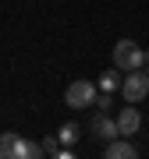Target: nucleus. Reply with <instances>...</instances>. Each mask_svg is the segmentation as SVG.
Wrapping results in <instances>:
<instances>
[{"label": "nucleus", "mask_w": 149, "mask_h": 159, "mask_svg": "<svg viewBox=\"0 0 149 159\" xmlns=\"http://www.w3.org/2000/svg\"><path fill=\"white\" fill-rule=\"evenodd\" d=\"M46 156V148L39 142H29L18 131H4L0 134V159H39Z\"/></svg>", "instance_id": "f257e3e1"}, {"label": "nucleus", "mask_w": 149, "mask_h": 159, "mask_svg": "<svg viewBox=\"0 0 149 159\" xmlns=\"http://www.w3.org/2000/svg\"><path fill=\"white\" fill-rule=\"evenodd\" d=\"M114 67L117 71H135L142 67V46H138L135 39H117L114 43Z\"/></svg>", "instance_id": "f03ea898"}, {"label": "nucleus", "mask_w": 149, "mask_h": 159, "mask_svg": "<svg viewBox=\"0 0 149 159\" xmlns=\"http://www.w3.org/2000/svg\"><path fill=\"white\" fill-rule=\"evenodd\" d=\"M121 96H124L128 102H142L149 96V74L142 67L128 71V78H121Z\"/></svg>", "instance_id": "7ed1b4c3"}, {"label": "nucleus", "mask_w": 149, "mask_h": 159, "mask_svg": "<svg viewBox=\"0 0 149 159\" xmlns=\"http://www.w3.org/2000/svg\"><path fill=\"white\" fill-rule=\"evenodd\" d=\"M64 102H68L71 110L92 106V102H96V85H92V81H85V78H74L71 85H68V92H64Z\"/></svg>", "instance_id": "20e7f679"}, {"label": "nucleus", "mask_w": 149, "mask_h": 159, "mask_svg": "<svg viewBox=\"0 0 149 159\" xmlns=\"http://www.w3.org/2000/svg\"><path fill=\"white\" fill-rule=\"evenodd\" d=\"M142 127V113L135 110V102H128L124 110L117 113V134H124V138H132L135 131Z\"/></svg>", "instance_id": "39448f33"}, {"label": "nucleus", "mask_w": 149, "mask_h": 159, "mask_svg": "<svg viewBox=\"0 0 149 159\" xmlns=\"http://www.w3.org/2000/svg\"><path fill=\"white\" fill-rule=\"evenodd\" d=\"M103 156H107V159H135V156H138V148H135L132 142H124V134H117L114 142H107V145H103Z\"/></svg>", "instance_id": "423d86ee"}, {"label": "nucleus", "mask_w": 149, "mask_h": 159, "mask_svg": "<svg viewBox=\"0 0 149 159\" xmlns=\"http://www.w3.org/2000/svg\"><path fill=\"white\" fill-rule=\"evenodd\" d=\"M92 134H96L99 142H114L117 138V120H110L107 113H96L92 117Z\"/></svg>", "instance_id": "0eeeda50"}, {"label": "nucleus", "mask_w": 149, "mask_h": 159, "mask_svg": "<svg viewBox=\"0 0 149 159\" xmlns=\"http://www.w3.org/2000/svg\"><path fill=\"white\" fill-rule=\"evenodd\" d=\"M99 89H103V92H117V89H121V71H117V67L103 71V74H99Z\"/></svg>", "instance_id": "6e6552de"}, {"label": "nucleus", "mask_w": 149, "mask_h": 159, "mask_svg": "<svg viewBox=\"0 0 149 159\" xmlns=\"http://www.w3.org/2000/svg\"><path fill=\"white\" fill-rule=\"evenodd\" d=\"M57 142H60V145H74V142H78V124H60Z\"/></svg>", "instance_id": "1a4fd4ad"}, {"label": "nucleus", "mask_w": 149, "mask_h": 159, "mask_svg": "<svg viewBox=\"0 0 149 159\" xmlns=\"http://www.w3.org/2000/svg\"><path fill=\"white\" fill-rule=\"evenodd\" d=\"M43 148H46V156H57V152H60V142H57V138H46Z\"/></svg>", "instance_id": "9d476101"}, {"label": "nucleus", "mask_w": 149, "mask_h": 159, "mask_svg": "<svg viewBox=\"0 0 149 159\" xmlns=\"http://www.w3.org/2000/svg\"><path fill=\"white\" fill-rule=\"evenodd\" d=\"M146 74H149V67H146Z\"/></svg>", "instance_id": "9b49d317"}]
</instances>
